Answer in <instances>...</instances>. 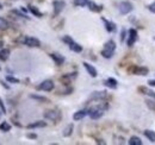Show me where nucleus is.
Instances as JSON below:
<instances>
[{"mask_svg": "<svg viewBox=\"0 0 155 145\" xmlns=\"http://www.w3.org/2000/svg\"><path fill=\"white\" fill-rule=\"evenodd\" d=\"M115 50H116V43L112 39H110L104 44V48L100 54L104 58H111L115 54Z\"/></svg>", "mask_w": 155, "mask_h": 145, "instance_id": "1", "label": "nucleus"}, {"mask_svg": "<svg viewBox=\"0 0 155 145\" xmlns=\"http://www.w3.org/2000/svg\"><path fill=\"white\" fill-rule=\"evenodd\" d=\"M105 108H106V107L94 106V107H91V108L88 109V111H87V113H88V115L91 117V119L97 120V119H99V118H101V117H103Z\"/></svg>", "mask_w": 155, "mask_h": 145, "instance_id": "2", "label": "nucleus"}, {"mask_svg": "<svg viewBox=\"0 0 155 145\" xmlns=\"http://www.w3.org/2000/svg\"><path fill=\"white\" fill-rule=\"evenodd\" d=\"M20 42L24 45H28L30 48H38V47H41V42H39L37 38H35V37L24 36L20 38Z\"/></svg>", "mask_w": 155, "mask_h": 145, "instance_id": "3", "label": "nucleus"}, {"mask_svg": "<svg viewBox=\"0 0 155 145\" xmlns=\"http://www.w3.org/2000/svg\"><path fill=\"white\" fill-rule=\"evenodd\" d=\"M118 8H119L120 14H128V13H130L133 11V5L129 1H122L118 5Z\"/></svg>", "mask_w": 155, "mask_h": 145, "instance_id": "4", "label": "nucleus"}, {"mask_svg": "<svg viewBox=\"0 0 155 145\" xmlns=\"http://www.w3.org/2000/svg\"><path fill=\"white\" fill-rule=\"evenodd\" d=\"M64 6H66V2H64L63 0H54V1H53L54 16H55V17H56V16H58V14H60V13L63 11Z\"/></svg>", "mask_w": 155, "mask_h": 145, "instance_id": "5", "label": "nucleus"}, {"mask_svg": "<svg viewBox=\"0 0 155 145\" xmlns=\"http://www.w3.org/2000/svg\"><path fill=\"white\" fill-rule=\"evenodd\" d=\"M38 89L44 92H51L54 89V82L51 80H45L38 86Z\"/></svg>", "mask_w": 155, "mask_h": 145, "instance_id": "6", "label": "nucleus"}, {"mask_svg": "<svg viewBox=\"0 0 155 145\" xmlns=\"http://www.w3.org/2000/svg\"><path fill=\"white\" fill-rule=\"evenodd\" d=\"M44 118L45 119H49V120H53V121H56L60 119V112L58 111H47L44 113Z\"/></svg>", "mask_w": 155, "mask_h": 145, "instance_id": "7", "label": "nucleus"}, {"mask_svg": "<svg viewBox=\"0 0 155 145\" xmlns=\"http://www.w3.org/2000/svg\"><path fill=\"white\" fill-rule=\"evenodd\" d=\"M129 38H128V45L129 47H133L134 45V43L136 42V39H137V31H136L135 29H130L129 30Z\"/></svg>", "mask_w": 155, "mask_h": 145, "instance_id": "8", "label": "nucleus"}, {"mask_svg": "<svg viewBox=\"0 0 155 145\" xmlns=\"http://www.w3.org/2000/svg\"><path fill=\"white\" fill-rule=\"evenodd\" d=\"M101 20L105 24V29H106L107 32H115L116 31L117 27H116V24L114 21H110V20H107V19L105 18H101Z\"/></svg>", "mask_w": 155, "mask_h": 145, "instance_id": "9", "label": "nucleus"}, {"mask_svg": "<svg viewBox=\"0 0 155 145\" xmlns=\"http://www.w3.org/2000/svg\"><path fill=\"white\" fill-rule=\"evenodd\" d=\"M77 77V72H72V74H67V75H63L62 77H60V81L63 82L64 85H69L72 82V80H74Z\"/></svg>", "mask_w": 155, "mask_h": 145, "instance_id": "10", "label": "nucleus"}, {"mask_svg": "<svg viewBox=\"0 0 155 145\" xmlns=\"http://www.w3.org/2000/svg\"><path fill=\"white\" fill-rule=\"evenodd\" d=\"M106 98V92L101 91V92H93L90 96V100H103Z\"/></svg>", "mask_w": 155, "mask_h": 145, "instance_id": "11", "label": "nucleus"}, {"mask_svg": "<svg viewBox=\"0 0 155 145\" xmlns=\"http://www.w3.org/2000/svg\"><path fill=\"white\" fill-rule=\"evenodd\" d=\"M84 64V67H85V69L87 70V72L92 76V77H97V75H98V72H97V69L92 66V64H90V63H87V62H84L82 63Z\"/></svg>", "mask_w": 155, "mask_h": 145, "instance_id": "12", "label": "nucleus"}, {"mask_svg": "<svg viewBox=\"0 0 155 145\" xmlns=\"http://www.w3.org/2000/svg\"><path fill=\"white\" fill-rule=\"evenodd\" d=\"M50 57L53 58V61L55 62L56 66H61V64H63V62H64V57H63L62 55L58 54V53H53V54H50Z\"/></svg>", "mask_w": 155, "mask_h": 145, "instance_id": "13", "label": "nucleus"}, {"mask_svg": "<svg viewBox=\"0 0 155 145\" xmlns=\"http://www.w3.org/2000/svg\"><path fill=\"white\" fill-rule=\"evenodd\" d=\"M87 114H88V113H87V109H80V111H78V112H75V113L73 114V119H74L75 121H79V120L84 119Z\"/></svg>", "mask_w": 155, "mask_h": 145, "instance_id": "14", "label": "nucleus"}, {"mask_svg": "<svg viewBox=\"0 0 155 145\" xmlns=\"http://www.w3.org/2000/svg\"><path fill=\"white\" fill-rule=\"evenodd\" d=\"M117 80L116 79H114V77H109L106 81H104V85L106 86V87H109V88H111V89H116L117 88Z\"/></svg>", "mask_w": 155, "mask_h": 145, "instance_id": "15", "label": "nucleus"}, {"mask_svg": "<svg viewBox=\"0 0 155 145\" xmlns=\"http://www.w3.org/2000/svg\"><path fill=\"white\" fill-rule=\"evenodd\" d=\"M87 6H88V8H90V11H92V12H100L101 10H103V6H99L97 5L94 1H88V4H87Z\"/></svg>", "mask_w": 155, "mask_h": 145, "instance_id": "16", "label": "nucleus"}, {"mask_svg": "<svg viewBox=\"0 0 155 145\" xmlns=\"http://www.w3.org/2000/svg\"><path fill=\"white\" fill-rule=\"evenodd\" d=\"M131 72L135 75H147L148 74V69L144 68V67H134L131 69Z\"/></svg>", "mask_w": 155, "mask_h": 145, "instance_id": "17", "label": "nucleus"}, {"mask_svg": "<svg viewBox=\"0 0 155 145\" xmlns=\"http://www.w3.org/2000/svg\"><path fill=\"white\" fill-rule=\"evenodd\" d=\"M29 11L35 16V17H37V18H42L43 17V13L39 11L38 8L36 7V6H32V5H29Z\"/></svg>", "mask_w": 155, "mask_h": 145, "instance_id": "18", "label": "nucleus"}, {"mask_svg": "<svg viewBox=\"0 0 155 145\" xmlns=\"http://www.w3.org/2000/svg\"><path fill=\"white\" fill-rule=\"evenodd\" d=\"M10 54H11V51H10V49H1L0 50V61H7L8 60V57H10Z\"/></svg>", "mask_w": 155, "mask_h": 145, "instance_id": "19", "label": "nucleus"}, {"mask_svg": "<svg viewBox=\"0 0 155 145\" xmlns=\"http://www.w3.org/2000/svg\"><path fill=\"white\" fill-rule=\"evenodd\" d=\"M69 49H71L72 51H74V53H81V51H82V47H81L80 44L75 43L74 40L69 44Z\"/></svg>", "mask_w": 155, "mask_h": 145, "instance_id": "20", "label": "nucleus"}, {"mask_svg": "<svg viewBox=\"0 0 155 145\" xmlns=\"http://www.w3.org/2000/svg\"><path fill=\"white\" fill-rule=\"evenodd\" d=\"M47 126V123L45 121H42V120H38V121H35L32 124H29L28 125V128H37V127H45Z\"/></svg>", "mask_w": 155, "mask_h": 145, "instance_id": "21", "label": "nucleus"}, {"mask_svg": "<svg viewBox=\"0 0 155 145\" xmlns=\"http://www.w3.org/2000/svg\"><path fill=\"white\" fill-rule=\"evenodd\" d=\"M144 136L152 142V143H155V132L152 131V130H146L144 131Z\"/></svg>", "mask_w": 155, "mask_h": 145, "instance_id": "22", "label": "nucleus"}, {"mask_svg": "<svg viewBox=\"0 0 155 145\" xmlns=\"http://www.w3.org/2000/svg\"><path fill=\"white\" fill-rule=\"evenodd\" d=\"M128 143H129L130 145H142V140H141L140 137L133 136V137H130V139H129Z\"/></svg>", "mask_w": 155, "mask_h": 145, "instance_id": "23", "label": "nucleus"}, {"mask_svg": "<svg viewBox=\"0 0 155 145\" xmlns=\"http://www.w3.org/2000/svg\"><path fill=\"white\" fill-rule=\"evenodd\" d=\"M73 128H74L73 124H69V125H67V127L63 130V136H64V137H69V136L73 133Z\"/></svg>", "mask_w": 155, "mask_h": 145, "instance_id": "24", "label": "nucleus"}, {"mask_svg": "<svg viewBox=\"0 0 155 145\" xmlns=\"http://www.w3.org/2000/svg\"><path fill=\"white\" fill-rule=\"evenodd\" d=\"M8 26H10L8 21H7L5 18L0 17V30H7V29H8Z\"/></svg>", "mask_w": 155, "mask_h": 145, "instance_id": "25", "label": "nucleus"}, {"mask_svg": "<svg viewBox=\"0 0 155 145\" xmlns=\"http://www.w3.org/2000/svg\"><path fill=\"white\" fill-rule=\"evenodd\" d=\"M0 131H2V132H8V131H11V125H10L7 121H2V123L0 124Z\"/></svg>", "mask_w": 155, "mask_h": 145, "instance_id": "26", "label": "nucleus"}, {"mask_svg": "<svg viewBox=\"0 0 155 145\" xmlns=\"http://www.w3.org/2000/svg\"><path fill=\"white\" fill-rule=\"evenodd\" d=\"M88 1H90V0H74L73 4H74L75 6H78V7H84V6H87Z\"/></svg>", "mask_w": 155, "mask_h": 145, "instance_id": "27", "label": "nucleus"}, {"mask_svg": "<svg viewBox=\"0 0 155 145\" xmlns=\"http://www.w3.org/2000/svg\"><path fill=\"white\" fill-rule=\"evenodd\" d=\"M30 98L31 99H35V100H38V101H42V102H48L49 101L45 96H39V95H35V94H31Z\"/></svg>", "mask_w": 155, "mask_h": 145, "instance_id": "28", "label": "nucleus"}, {"mask_svg": "<svg viewBox=\"0 0 155 145\" xmlns=\"http://www.w3.org/2000/svg\"><path fill=\"white\" fill-rule=\"evenodd\" d=\"M6 80L8 81V82H11V83H19V79H17V77H15V76H11V75H7L6 76Z\"/></svg>", "mask_w": 155, "mask_h": 145, "instance_id": "29", "label": "nucleus"}, {"mask_svg": "<svg viewBox=\"0 0 155 145\" xmlns=\"http://www.w3.org/2000/svg\"><path fill=\"white\" fill-rule=\"evenodd\" d=\"M146 102H147V106L149 107V108H152V109H154L155 111V101L154 100H146Z\"/></svg>", "mask_w": 155, "mask_h": 145, "instance_id": "30", "label": "nucleus"}, {"mask_svg": "<svg viewBox=\"0 0 155 145\" xmlns=\"http://www.w3.org/2000/svg\"><path fill=\"white\" fill-rule=\"evenodd\" d=\"M11 13H15V14H17V16H19V17H21V18H26V19H29V17H28L26 14H23L21 12H19V11H17V10H12V11H11Z\"/></svg>", "mask_w": 155, "mask_h": 145, "instance_id": "31", "label": "nucleus"}, {"mask_svg": "<svg viewBox=\"0 0 155 145\" xmlns=\"http://www.w3.org/2000/svg\"><path fill=\"white\" fill-rule=\"evenodd\" d=\"M62 40H63L64 43H67V44L69 45V44H71V43L73 42V38H72L71 36H63V37H62Z\"/></svg>", "mask_w": 155, "mask_h": 145, "instance_id": "32", "label": "nucleus"}, {"mask_svg": "<svg viewBox=\"0 0 155 145\" xmlns=\"http://www.w3.org/2000/svg\"><path fill=\"white\" fill-rule=\"evenodd\" d=\"M0 109H1V112L5 114L6 113V107H5V105H4V101H2V99L0 98Z\"/></svg>", "mask_w": 155, "mask_h": 145, "instance_id": "33", "label": "nucleus"}, {"mask_svg": "<svg viewBox=\"0 0 155 145\" xmlns=\"http://www.w3.org/2000/svg\"><path fill=\"white\" fill-rule=\"evenodd\" d=\"M125 37H127V31L123 29V30H122V34H120V42H123V40L125 39Z\"/></svg>", "mask_w": 155, "mask_h": 145, "instance_id": "34", "label": "nucleus"}, {"mask_svg": "<svg viewBox=\"0 0 155 145\" xmlns=\"http://www.w3.org/2000/svg\"><path fill=\"white\" fill-rule=\"evenodd\" d=\"M26 137L30 138V139H36V138H37V134H36V133H28Z\"/></svg>", "mask_w": 155, "mask_h": 145, "instance_id": "35", "label": "nucleus"}, {"mask_svg": "<svg viewBox=\"0 0 155 145\" xmlns=\"http://www.w3.org/2000/svg\"><path fill=\"white\" fill-rule=\"evenodd\" d=\"M148 8H149V11H150V12L155 13V1L153 2V4H150V5L148 6Z\"/></svg>", "mask_w": 155, "mask_h": 145, "instance_id": "36", "label": "nucleus"}, {"mask_svg": "<svg viewBox=\"0 0 155 145\" xmlns=\"http://www.w3.org/2000/svg\"><path fill=\"white\" fill-rule=\"evenodd\" d=\"M0 83H1V86H2L4 88H6V89H10V86H8V85H6V82H4L2 80H0Z\"/></svg>", "mask_w": 155, "mask_h": 145, "instance_id": "37", "label": "nucleus"}, {"mask_svg": "<svg viewBox=\"0 0 155 145\" xmlns=\"http://www.w3.org/2000/svg\"><path fill=\"white\" fill-rule=\"evenodd\" d=\"M148 83H149V86H153V87H154V86H155V80H150Z\"/></svg>", "mask_w": 155, "mask_h": 145, "instance_id": "38", "label": "nucleus"}, {"mask_svg": "<svg viewBox=\"0 0 155 145\" xmlns=\"http://www.w3.org/2000/svg\"><path fill=\"white\" fill-rule=\"evenodd\" d=\"M0 10H2V5H1V2H0Z\"/></svg>", "mask_w": 155, "mask_h": 145, "instance_id": "39", "label": "nucleus"}, {"mask_svg": "<svg viewBox=\"0 0 155 145\" xmlns=\"http://www.w3.org/2000/svg\"><path fill=\"white\" fill-rule=\"evenodd\" d=\"M1 47H2V42L0 40V48H1Z\"/></svg>", "mask_w": 155, "mask_h": 145, "instance_id": "40", "label": "nucleus"}, {"mask_svg": "<svg viewBox=\"0 0 155 145\" xmlns=\"http://www.w3.org/2000/svg\"><path fill=\"white\" fill-rule=\"evenodd\" d=\"M1 113H2V112H1V109H0V117H1Z\"/></svg>", "mask_w": 155, "mask_h": 145, "instance_id": "41", "label": "nucleus"}, {"mask_svg": "<svg viewBox=\"0 0 155 145\" xmlns=\"http://www.w3.org/2000/svg\"><path fill=\"white\" fill-rule=\"evenodd\" d=\"M154 39H155V37H154Z\"/></svg>", "mask_w": 155, "mask_h": 145, "instance_id": "42", "label": "nucleus"}]
</instances>
